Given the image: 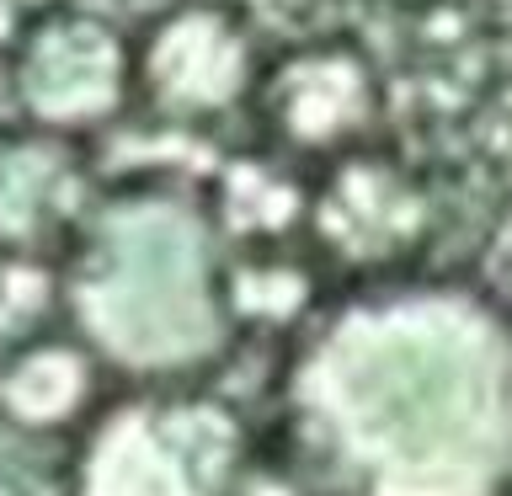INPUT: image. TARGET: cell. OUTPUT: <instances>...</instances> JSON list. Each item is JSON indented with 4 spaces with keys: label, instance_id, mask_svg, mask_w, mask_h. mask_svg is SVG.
Returning a JSON list of instances; mask_svg holds the SVG:
<instances>
[{
    "label": "cell",
    "instance_id": "1",
    "mask_svg": "<svg viewBox=\"0 0 512 496\" xmlns=\"http://www.w3.org/2000/svg\"><path fill=\"white\" fill-rule=\"evenodd\" d=\"M288 459L315 496H512V315L459 283H358L283 347Z\"/></svg>",
    "mask_w": 512,
    "mask_h": 496
},
{
    "label": "cell",
    "instance_id": "2",
    "mask_svg": "<svg viewBox=\"0 0 512 496\" xmlns=\"http://www.w3.org/2000/svg\"><path fill=\"white\" fill-rule=\"evenodd\" d=\"M59 283L64 326L118 384H203L235 347L214 224L187 208H112L80 230Z\"/></svg>",
    "mask_w": 512,
    "mask_h": 496
},
{
    "label": "cell",
    "instance_id": "3",
    "mask_svg": "<svg viewBox=\"0 0 512 496\" xmlns=\"http://www.w3.org/2000/svg\"><path fill=\"white\" fill-rule=\"evenodd\" d=\"M70 443V496H240L256 427L214 384H123Z\"/></svg>",
    "mask_w": 512,
    "mask_h": 496
},
{
    "label": "cell",
    "instance_id": "4",
    "mask_svg": "<svg viewBox=\"0 0 512 496\" xmlns=\"http://www.w3.org/2000/svg\"><path fill=\"white\" fill-rule=\"evenodd\" d=\"M432 235V187L406 160H384L379 150H352L336 160L310 208V251L326 278H342V288L416 278Z\"/></svg>",
    "mask_w": 512,
    "mask_h": 496
},
{
    "label": "cell",
    "instance_id": "5",
    "mask_svg": "<svg viewBox=\"0 0 512 496\" xmlns=\"http://www.w3.org/2000/svg\"><path fill=\"white\" fill-rule=\"evenodd\" d=\"M123 384L64 326L0 352V422L27 438H75Z\"/></svg>",
    "mask_w": 512,
    "mask_h": 496
},
{
    "label": "cell",
    "instance_id": "6",
    "mask_svg": "<svg viewBox=\"0 0 512 496\" xmlns=\"http://www.w3.org/2000/svg\"><path fill=\"white\" fill-rule=\"evenodd\" d=\"M272 86V123L304 155L342 160L358 150L379 112V80L352 48H310Z\"/></svg>",
    "mask_w": 512,
    "mask_h": 496
},
{
    "label": "cell",
    "instance_id": "7",
    "mask_svg": "<svg viewBox=\"0 0 512 496\" xmlns=\"http://www.w3.org/2000/svg\"><path fill=\"white\" fill-rule=\"evenodd\" d=\"M326 267L310 246H240L224 262V315L235 326V342H278L288 347L326 304Z\"/></svg>",
    "mask_w": 512,
    "mask_h": 496
}]
</instances>
